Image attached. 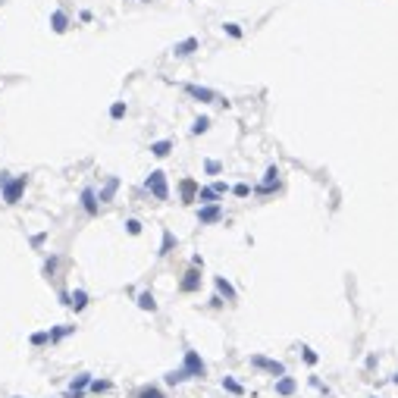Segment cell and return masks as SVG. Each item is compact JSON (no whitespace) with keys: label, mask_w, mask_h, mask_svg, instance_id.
<instances>
[{"label":"cell","mask_w":398,"mask_h":398,"mask_svg":"<svg viewBox=\"0 0 398 398\" xmlns=\"http://www.w3.org/2000/svg\"><path fill=\"white\" fill-rule=\"evenodd\" d=\"M188 379H191V376L179 367V370H169V373L163 376V383H166V386H182V383H188Z\"/></svg>","instance_id":"18"},{"label":"cell","mask_w":398,"mask_h":398,"mask_svg":"<svg viewBox=\"0 0 398 398\" xmlns=\"http://www.w3.org/2000/svg\"><path fill=\"white\" fill-rule=\"evenodd\" d=\"M91 392L94 395H104V392H110V389H113V383H110V379H91Z\"/></svg>","instance_id":"25"},{"label":"cell","mask_w":398,"mask_h":398,"mask_svg":"<svg viewBox=\"0 0 398 398\" xmlns=\"http://www.w3.org/2000/svg\"><path fill=\"white\" fill-rule=\"evenodd\" d=\"M57 264H60L57 257H50L47 264H44V276H47V279H54V273H57Z\"/></svg>","instance_id":"34"},{"label":"cell","mask_w":398,"mask_h":398,"mask_svg":"<svg viewBox=\"0 0 398 398\" xmlns=\"http://www.w3.org/2000/svg\"><path fill=\"white\" fill-rule=\"evenodd\" d=\"M214 191L219 194V198H223V194H226V191H229V185H226V182H219V179H216V182H214Z\"/></svg>","instance_id":"35"},{"label":"cell","mask_w":398,"mask_h":398,"mask_svg":"<svg viewBox=\"0 0 398 398\" xmlns=\"http://www.w3.org/2000/svg\"><path fill=\"white\" fill-rule=\"evenodd\" d=\"M47 333H50V345H54V342H60V338H66V336H72L75 333V326H54V329H47Z\"/></svg>","instance_id":"22"},{"label":"cell","mask_w":398,"mask_h":398,"mask_svg":"<svg viewBox=\"0 0 398 398\" xmlns=\"http://www.w3.org/2000/svg\"><path fill=\"white\" fill-rule=\"evenodd\" d=\"M13 398H25V395H13Z\"/></svg>","instance_id":"40"},{"label":"cell","mask_w":398,"mask_h":398,"mask_svg":"<svg viewBox=\"0 0 398 398\" xmlns=\"http://www.w3.org/2000/svg\"><path fill=\"white\" fill-rule=\"evenodd\" d=\"M214 285H216V295H219V298H226V301H235V298H239V292L232 289V282H229L226 276H214Z\"/></svg>","instance_id":"10"},{"label":"cell","mask_w":398,"mask_h":398,"mask_svg":"<svg viewBox=\"0 0 398 398\" xmlns=\"http://www.w3.org/2000/svg\"><path fill=\"white\" fill-rule=\"evenodd\" d=\"M204 132H210V116H198L191 125V135H204Z\"/></svg>","instance_id":"26"},{"label":"cell","mask_w":398,"mask_h":398,"mask_svg":"<svg viewBox=\"0 0 398 398\" xmlns=\"http://www.w3.org/2000/svg\"><path fill=\"white\" fill-rule=\"evenodd\" d=\"M219 386H223L226 392H232V395H245V386L235 376H223V379H219Z\"/></svg>","instance_id":"20"},{"label":"cell","mask_w":398,"mask_h":398,"mask_svg":"<svg viewBox=\"0 0 398 398\" xmlns=\"http://www.w3.org/2000/svg\"><path fill=\"white\" fill-rule=\"evenodd\" d=\"M145 188L154 194L157 201H169V185H166V173H163V169H151L148 179H145Z\"/></svg>","instance_id":"3"},{"label":"cell","mask_w":398,"mask_h":398,"mask_svg":"<svg viewBox=\"0 0 398 398\" xmlns=\"http://www.w3.org/2000/svg\"><path fill=\"white\" fill-rule=\"evenodd\" d=\"M248 364H251V367H257V370H267L270 376H282L285 373V364L282 361H270V358H264V354H251Z\"/></svg>","instance_id":"5"},{"label":"cell","mask_w":398,"mask_h":398,"mask_svg":"<svg viewBox=\"0 0 398 398\" xmlns=\"http://www.w3.org/2000/svg\"><path fill=\"white\" fill-rule=\"evenodd\" d=\"M169 151H173V141H169V138H163V141H151V154H154V157L163 160V157H169Z\"/></svg>","instance_id":"17"},{"label":"cell","mask_w":398,"mask_h":398,"mask_svg":"<svg viewBox=\"0 0 398 398\" xmlns=\"http://www.w3.org/2000/svg\"><path fill=\"white\" fill-rule=\"evenodd\" d=\"M125 232H129V235H141V219L129 216V219H125Z\"/></svg>","instance_id":"30"},{"label":"cell","mask_w":398,"mask_h":398,"mask_svg":"<svg viewBox=\"0 0 398 398\" xmlns=\"http://www.w3.org/2000/svg\"><path fill=\"white\" fill-rule=\"evenodd\" d=\"M185 94H188L191 100H201V104H214L216 100V91L204 88V85H185Z\"/></svg>","instance_id":"9"},{"label":"cell","mask_w":398,"mask_h":398,"mask_svg":"<svg viewBox=\"0 0 398 398\" xmlns=\"http://www.w3.org/2000/svg\"><path fill=\"white\" fill-rule=\"evenodd\" d=\"M125 110H129V107H125V100H116V104H110V120H122Z\"/></svg>","instance_id":"28"},{"label":"cell","mask_w":398,"mask_h":398,"mask_svg":"<svg viewBox=\"0 0 398 398\" xmlns=\"http://www.w3.org/2000/svg\"><path fill=\"white\" fill-rule=\"evenodd\" d=\"M47 342H50V333H31L29 336V345H35V348H44Z\"/></svg>","instance_id":"27"},{"label":"cell","mask_w":398,"mask_h":398,"mask_svg":"<svg viewBox=\"0 0 398 398\" xmlns=\"http://www.w3.org/2000/svg\"><path fill=\"white\" fill-rule=\"evenodd\" d=\"M226 304V298H219V295H214V298H210V307H223Z\"/></svg>","instance_id":"38"},{"label":"cell","mask_w":398,"mask_h":398,"mask_svg":"<svg viewBox=\"0 0 398 398\" xmlns=\"http://www.w3.org/2000/svg\"><path fill=\"white\" fill-rule=\"evenodd\" d=\"M63 398H85V392H79V389H66Z\"/></svg>","instance_id":"37"},{"label":"cell","mask_w":398,"mask_h":398,"mask_svg":"<svg viewBox=\"0 0 398 398\" xmlns=\"http://www.w3.org/2000/svg\"><path fill=\"white\" fill-rule=\"evenodd\" d=\"M135 301H138V307H141V310H151V314H154V310H157L154 292H138V298H135Z\"/></svg>","instance_id":"19"},{"label":"cell","mask_w":398,"mask_h":398,"mask_svg":"<svg viewBox=\"0 0 398 398\" xmlns=\"http://www.w3.org/2000/svg\"><path fill=\"white\" fill-rule=\"evenodd\" d=\"M392 386H398V370H395V376H392Z\"/></svg>","instance_id":"39"},{"label":"cell","mask_w":398,"mask_h":398,"mask_svg":"<svg viewBox=\"0 0 398 398\" xmlns=\"http://www.w3.org/2000/svg\"><path fill=\"white\" fill-rule=\"evenodd\" d=\"M223 31H226L229 38H242V29H239L235 22H226V25H223Z\"/></svg>","instance_id":"33"},{"label":"cell","mask_w":398,"mask_h":398,"mask_svg":"<svg viewBox=\"0 0 398 398\" xmlns=\"http://www.w3.org/2000/svg\"><path fill=\"white\" fill-rule=\"evenodd\" d=\"M232 194H235V198H248V194H251V185H245V182L232 185Z\"/></svg>","instance_id":"31"},{"label":"cell","mask_w":398,"mask_h":398,"mask_svg":"<svg viewBox=\"0 0 398 398\" xmlns=\"http://www.w3.org/2000/svg\"><path fill=\"white\" fill-rule=\"evenodd\" d=\"M301 358H304V364H310V367H314V364L320 361V358H317V351H314V348H301Z\"/></svg>","instance_id":"32"},{"label":"cell","mask_w":398,"mask_h":398,"mask_svg":"<svg viewBox=\"0 0 398 398\" xmlns=\"http://www.w3.org/2000/svg\"><path fill=\"white\" fill-rule=\"evenodd\" d=\"M219 219H223V207L219 204H201L198 207V223L201 226H214Z\"/></svg>","instance_id":"7"},{"label":"cell","mask_w":398,"mask_h":398,"mask_svg":"<svg viewBox=\"0 0 398 398\" xmlns=\"http://www.w3.org/2000/svg\"><path fill=\"white\" fill-rule=\"evenodd\" d=\"M176 245H179V242H176V235L169 232V229H163V242H160V251H157V254H160V257H166V254L173 251Z\"/></svg>","instance_id":"21"},{"label":"cell","mask_w":398,"mask_h":398,"mask_svg":"<svg viewBox=\"0 0 398 398\" xmlns=\"http://www.w3.org/2000/svg\"><path fill=\"white\" fill-rule=\"evenodd\" d=\"M179 292H182V295L201 292V267H188V270H185L182 279H179Z\"/></svg>","instance_id":"4"},{"label":"cell","mask_w":398,"mask_h":398,"mask_svg":"<svg viewBox=\"0 0 398 398\" xmlns=\"http://www.w3.org/2000/svg\"><path fill=\"white\" fill-rule=\"evenodd\" d=\"M198 188L201 185L194 179H182L179 182V191H182V204H194V198H198Z\"/></svg>","instance_id":"11"},{"label":"cell","mask_w":398,"mask_h":398,"mask_svg":"<svg viewBox=\"0 0 398 398\" xmlns=\"http://www.w3.org/2000/svg\"><path fill=\"white\" fill-rule=\"evenodd\" d=\"M91 373H79V376H72V383H69V389H79V392H85V389L91 386Z\"/></svg>","instance_id":"24"},{"label":"cell","mask_w":398,"mask_h":398,"mask_svg":"<svg viewBox=\"0 0 398 398\" xmlns=\"http://www.w3.org/2000/svg\"><path fill=\"white\" fill-rule=\"evenodd\" d=\"M204 173L207 176H219L223 173V163H219V160H204Z\"/></svg>","instance_id":"29"},{"label":"cell","mask_w":398,"mask_h":398,"mask_svg":"<svg viewBox=\"0 0 398 398\" xmlns=\"http://www.w3.org/2000/svg\"><path fill=\"white\" fill-rule=\"evenodd\" d=\"M273 392L279 395V398H292L295 392H298V379L295 376H276V383H273Z\"/></svg>","instance_id":"8"},{"label":"cell","mask_w":398,"mask_h":398,"mask_svg":"<svg viewBox=\"0 0 398 398\" xmlns=\"http://www.w3.org/2000/svg\"><path fill=\"white\" fill-rule=\"evenodd\" d=\"M25 185H29V176H13L0 185V194H3V204H19V198L25 194Z\"/></svg>","instance_id":"2"},{"label":"cell","mask_w":398,"mask_h":398,"mask_svg":"<svg viewBox=\"0 0 398 398\" xmlns=\"http://www.w3.org/2000/svg\"><path fill=\"white\" fill-rule=\"evenodd\" d=\"M135 398H166V395H163L160 386H141L138 392H135Z\"/></svg>","instance_id":"23"},{"label":"cell","mask_w":398,"mask_h":398,"mask_svg":"<svg viewBox=\"0 0 398 398\" xmlns=\"http://www.w3.org/2000/svg\"><path fill=\"white\" fill-rule=\"evenodd\" d=\"M116 191H120V179H116V176H110V179L104 182V188L97 191V201H100V204H107V201H113Z\"/></svg>","instance_id":"12"},{"label":"cell","mask_w":398,"mask_h":398,"mask_svg":"<svg viewBox=\"0 0 398 398\" xmlns=\"http://www.w3.org/2000/svg\"><path fill=\"white\" fill-rule=\"evenodd\" d=\"M44 239H47V235H44V232H38V235H31V248H41V245H44Z\"/></svg>","instance_id":"36"},{"label":"cell","mask_w":398,"mask_h":398,"mask_svg":"<svg viewBox=\"0 0 398 398\" xmlns=\"http://www.w3.org/2000/svg\"><path fill=\"white\" fill-rule=\"evenodd\" d=\"M194 201H198V204H219V194L214 191V185H201Z\"/></svg>","instance_id":"15"},{"label":"cell","mask_w":398,"mask_h":398,"mask_svg":"<svg viewBox=\"0 0 398 398\" xmlns=\"http://www.w3.org/2000/svg\"><path fill=\"white\" fill-rule=\"evenodd\" d=\"M198 47H201L198 38H185V41H179V44H173V57H188V54H194Z\"/></svg>","instance_id":"13"},{"label":"cell","mask_w":398,"mask_h":398,"mask_svg":"<svg viewBox=\"0 0 398 398\" xmlns=\"http://www.w3.org/2000/svg\"><path fill=\"white\" fill-rule=\"evenodd\" d=\"M50 29H54L57 35H63V31L69 29V16H66L63 10H54V13H50Z\"/></svg>","instance_id":"14"},{"label":"cell","mask_w":398,"mask_h":398,"mask_svg":"<svg viewBox=\"0 0 398 398\" xmlns=\"http://www.w3.org/2000/svg\"><path fill=\"white\" fill-rule=\"evenodd\" d=\"M79 207L85 210L88 216H97L100 214V201H97V191L91 188V185H85L82 194H79Z\"/></svg>","instance_id":"6"},{"label":"cell","mask_w":398,"mask_h":398,"mask_svg":"<svg viewBox=\"0 0 398 398\" xmlns=\"http://www.w3.org/2000/svg\"><path fill=\"white\" fill-rule=\"evenodd\" d=\"M88 292H85V289H75V292H69V307L72 310H85V307H88Z\"/></svg>","instance_id":"16"},{"label":"cell","mask_w":398,"mask_h":398,"mask_svg":"<svg viewBox=\"0 0 398 398\" xmlns=\"http://www.w3.org/2000/svg\"><path fill=\"white\" fill-rule=\"evenodd\" d=\"M182 370H185L191 379H204V376H207V364L201 361V351L185 348V351H182Z\"/></svg>","instance_id":"1"}]
</instances>
